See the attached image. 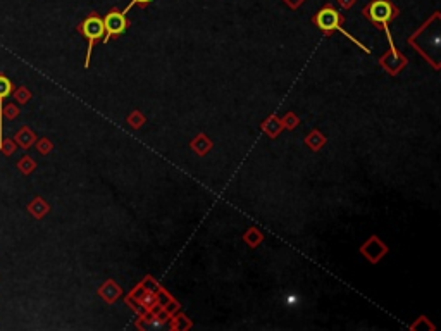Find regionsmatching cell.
Wrapping results in <instances>:
<instances>
[{"label":"cell","mask_w":441,"mask_h":331,"mask_svg":"<svg viewBox=\"0 0 441 331\" xmlns=\"http://www.w3.org/2000/svg\"><path fill=\"white\" fill-rule=\"evenodd\" d=\"M398 12L400 11L393 6L391 0H372L371 4H367V6L364 7V16H366L371 23L378 24L381 30L386 31L391 47L395 45H393V38H391L390 31H388V24L398 16Z\"/></svg>","instance_id":"1"},{"label":"cell","mask_w":441,"mask_h":331,"mask_svg":"<svg viewBox=\"0 0 441 331\" xmlns=\"http://www.w3.org/2000/svg\"><path fill=\"white\" fill-rule=\"evenodd\" d=\"M312 21H314V24H317V26L321 28L322 31H324V35H331L334 30H338V31H341V33L345 35L346 38H350L351 42L355 43V45H359L360 48H362L364 52H369V48L364 47L362 43L359 42V40H355L354 36L348 35L345 30H343V26H341V23H343V16L339 14V12H338L336 9H333V7H331V6L322 7V9L314 16Z\"/></svg>","instance_id":"2"},{"label":"cell","mask_w":441,"mask_h":331,"mask_svg":"<svg viewBox=\"0 0 441 331\" xmlns=\"http://www.w3.org/2000/svg\"><path fill=\"white\" fill-rule=\"evenodd\" d=\"M78 31L81 33L84 38L88 40V50H86V59H84V67H90V57H92V50L93 45H95L97 40H100L105 33L104 28V19L100 18L99 14H90L84 21L78 26Z\"/></svg>","instance_id":"3"},{"label":"cell","mask_w":441,"mask_h":331,"mask_svg":"<svg viewBox=\"0 0 441 331\" xmlns=\"http://www.w3.org/2000/svg\"><path fill=\"white\" fill-rule=\"evenodd\" d=\"M129 23L126 19V14H123L121 11H111L107 16L104 18V28H105V36H104V43H109V40L112 36H117L128 30Z\"/></svg>","instance_id":"4"},{"label":"cell","mask_w":441,"mask_h":331,"mask_svg":"<svg viewBox=\"0 0 441 331\" xmlns=\"http://www.w3.org/2000/svg\"><path fill=\"white\" fill-rule=\"evenodd\" d=\"M379 64H381L390 74H396V72H400L407 66V57L403 54H400V52H396L395 47H391L390 52H386V54L379 59Z\"/></svg>","instance_id":"5"},{"label":"cell","mask_w":441,"mask_h":331,"mask_svg":"<svg viewBox=\"0 0 441 331\" xmlns=\"http://www.w3.org/2000/svg\"><path fill=\"white\" fill-rule=\"evenodd\" d=\"M360 252H362L372 264H376V262L381 261V257L384 256V254H388V247L379 240L378 236H371L369 240L360 247Z\"/></svg>","instance_id":"6"},{"label":"cell","mask_w":441,"mask_h":331,"mask_svg":"<svg viewBox=\"0 0 441 331\" xmlns=\"http://www.w3.org/2000/svg\"><path fill=\"white\" fill-rule=\"evenodd\" d=\"M12 90H14V83L6 74H0V143L4 140V100L11 97Z\"/></svg>","instance_id":"7"},{"label":"cell","mask_w":441,"mask_h":331,"mask_svg":"<svg viewBox=\"0 0 441 331\" xmlns=\"http://www.w3.org/2000/svg\"><path fill=\"white\" fill-rule=\"evenodd\" d=\"M16 142V145H19L21 148H24V150H28L30 147H33L35 142H36V135L35 131L31 130L30 126H23L21 130L16 131L14 138H12Z\"/></svg>","instance_id":"8"},{"label":"cell","mask_w":441,"mask_h":331,"mask_svg":"<svg viewBox=\"0 0 441 331\" xmlns=\"http://www.w3.org/2000/svg\"><path fill=\"white\" fill-rule=\"evenodd\" d=\"M121 292L123 290L117 286V283L114 280H107L105 283L99 288V295L104 298L105 302H109V304H112V302H116L117 298L121 297Z\"/></svg>","instance_id":"9"},{"label":"cell","mask_w":441,"mask_h":331,"mask_svg":"<svg viewBox=\"0 0 441 331\" xmlns=\"http://www.w3.org/2000/svg\"><path fill=\"white\" fill-rule=\"evenodd\" d=\"M26 209H28V212L35 217V219H43V217L50 212V205H48L47 202L42 199V197H35V199L28 204Z\"/></svg>","instance_id":"10"},{"label":"cell","mask_w":441,"mask_h":331,"mask_svg":"<svg viewBox=\"0 0 441 331\" xmlns=\"http://www.w3.org/2000/svg\"><path fill=\"white\" fill-rule=\"evenodd\" d=\"M262 130H264L267 135L271 136V138H276V136L283 130L281 119H279L278 116H269V118H267L264 123H262Z\"/></svg>","instance_id":"11"},{"label":"cell","mask_w":441,"mask_h":331,"mask_svg":"<svg viewBox=\"0 0 441 331\" xmlns=\"http://www.w3.org/2000/svg\"><path fill=\"white\" fill-rule=\"evenodd\" d=\"M192 148L197 152L198 155H205L210 148H212V142H210L209 136H205V135H202V133H200V135H198L197 138L192 142Z\"/></svg>","instance_id":"12"},{"label":"cell","mask_w":441,"mask_h":331,"mask_svg":"<svg viewBox=\"0 0 441 331\" xmlns=\"http://www.w3.org/2000/svg\"><path fill=\"white\" fill-rule=\"evenodd\" d=\"M18 169H19V173H21V175H24V176H28V175H31V173L35 171L36 169V162H35V159L31 155H23L21 159L18 160Z\"/></svg>","instance_id":"13"},{"label":"cell","mask_w":441,"mask_h":331,"mask_svg":"<svg viewBox=\"0 0 441 331\" xmlns=\"http://www.w3.org/2000/svg\"><path fill=\"white\" fill-rule=\"evenodd\" d=\"M140 305H143L147 310H152L155 305H159V298H157L155 292H152V290H145L140 297Z\"/></svg>","instance_id":"14"},{"label":"cell","mask_w":441,"mask_h":331,"mask_svg":"<svg viewBox=\"0 0 441 331\" xmlns=\"http://www.w3.org/2000/svg\"><path fill=\"white\" fill-rule=\"evenodd\" d=\"M305 143L309 145V147L312 148V150H319V148H321L322 145L326 143V138H324V135H322V133H319L317 130H314V131H310V135L305 138Z\"/></svg>","instance_id":"15"},{"label":"cell","mask_w":441,"mask_h":331,"mask_svg":"<svg viewBox=\"0 0 441 331\" xmlns=\"http://www.w3.org/2000/svg\"><path fill=\"white\" fill-rule=\"evenodd\" d=\"M12 99L16 100L18 104H21V106H24V104H28L31 100V92L28 90L26 87H14V90H12Z\"/></svg>","instance_id":"16"},{"label":"cell","mask_w":441,"mask_h":331,"mask_svg":"<svg viewBox=\"0 0 441 331\" xmlns=\"http://www.w3.org/2000/svg\"><path fill=\"white\" fill-rule=\"evenodd\" d=\"M243 240L250 245V247H257V245L260 243L262 240H264V236H262V233L258 231L257 228H250L248 231L245 233Z\"/></svg>","instance_id":"17"},{"label":"cell","mask_w":441,"mask_h":331,"mask_svg":"<svg viewBox=\"0 0 441 331\" xmlns=\"http://www.w3.org/2000/svg\"><path fill=\"white\" fill-rule=\"evenodd\" d=\"M35 145H36V150H38L42 155H48L52 150H54V143H52V140H48V138H40V140L36 138Z\"/></svg>","instance_id":"18"},{"label":"cell","mask_w":441,"mask_h":331,"mask_svg":"<svg viewBox=\"0 0 441 331\" xmlns=\"http://www.w3.org/2000/svg\"><path fill=\"white\" fill-rule=\"evenodd\" d=\"M16 148H18V145H16V142L12 138H4L2 143H0V152L7 157H11L12 154H14Z\"/></svg>","instance_id":"19"},{"label":"cell","mask_w":441,"mask_h":331,"mask_svg":"<svg viewBox=\"0 0 441 331\" xmlns=\"http://www.w3.org/2000/svg\"><path fill=\"white\" fill-rule=\"evenodd\" d=\"M281 124H283V128H286V130H295V128L298 126V118L293 114V112H288V114L281 119Z\"/></svg>","instance_id":"20"},{"label":"cell","mask_w":441,"mask_h":331,"mask_svg":"<svg viewBox=\"0 0 441 331\" xmlns=\"http://www.w3.org/2000/svg\"><path fill=\"white\" fill-rule=\"evenodd\" d=\"M4 118H6L7 121H12V119H16L19 116V107L16 106V104H7L6 107H4Z\"/></svg>","instance_id":"21"},{"label":"cell","mask_w":441,"mask_h":331,"mask_svg":"<svg viewBox=\"0 0 441 331\" xmlns=\"http://www.w3.org/2000/svg\"><path fill=\"white\" fill-rule=\"evenodd\" d=\"M128 123L131 124L133 128H140L145 124V116L141 114L140 111H135V112H131V116L128 118Z\"/></svg>","instance_id":"22"},{"label":"cell","mask_w":441,"mask_h":331,"mask_svg":"<svg viewBox=\"0 0 441 331\" xmlns=\"http://www.w3.org/2000/svg\"><path fill=\"white\" fill-rule=\"evenodd\" d=\"M150 2H152V0H131V2H129V6L126 7V9H124L123 14H126V12H128L129 9H131V7L135 6V4H138V6L145 7V6H147V4H150Z\"/></svg>","instance_id":"23"},{"label":"cell","mask_w":441,"mask_h":331,"mask_svg":"<svg viewBox=\"0 0 441 331\" xmlns=\"http://www.w3.org/2000/svg\"><path fill=\"white\" fill-rule=\"evenodd\" d=\"M297 304H298V295H293V293H291V295L286 297V305H288V307H295Z\"/></svg>","instance_id":"24"},{"label":"cell","mask_w":441,"mask_h":331,"mask_svg":"<svg viewBox=\"0 0 441 331\" xmlns=\"http://www.w3.org/2000/svg\"><path fill=\"white\" fill-rule=\"evenodd\" d=\"M286 4L291 7V9H297V7H300L303 4V0H285Z\"/></svg>","instance_id":"25"},{"label":"cell","mask_w":441,"mask_h":331,"mask_svg":"<svg viewBox=\"0 0 441 331\" xmlns=\"http://www.w3.org/2000/svg\"><path fill=\"white\" fill-rule=\"evenodd\" d=\"M354 4H355V0H339V6L345 7V9H350Z\"/></svg>","instance_id":"26"}]
</instances>
